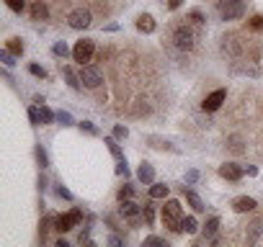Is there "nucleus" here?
<instances>
[{"label": "nucleus", "instance_id": "nucleus-1", "mask_svg": "<svg viewBox=\"0 0 263 247\" xmlns=\"http://www.w3.org/2000/svg\"><path fill=\"white\" fill-rule=\"evenodd\" d=\"M181 221H183V209H181V201H165L163 206V224L173 232H181Z\"/></svg>", "mask_w": 263, "mask_h": 247}, {"label": "nucleus", "instance_id": "nucleus-2", "mask_svg": "<svg viewBox=\"0 0 263 247\" xmlns=\"http://www.w3.org/2000/svg\"><path fill=\"white\" fill-rule=\"evenodd\" d=\"M194 42H196V34H194V29H191V24H181V26H176L173 29V44L178 47V49H183V52H189V49H194Z\"/></svg>", "mask_w": 263, "mask_h": 247}, {"label": "nucleus", "instance_id": "nucleus-3", "mask_svg": "<svg viewBox=\"0 0 263 247\" xmlns=\"http://www.w3.org/2000/svg\"><path fill=\"white\" fill-rule=\"evenodd\" d=\"M93 52H96L93 39H80V42L72 47V59L80 62V65H88V62L93 59Z\"/></svg>", "mask_w": 263, "mask_h": 247}, {"label": "nucleus", "instance_id": "nucleus-4", "mask_svg": "<svg viewBox=\"0 0 263 247\" xmlns=\"http://www.w3.org/2000/svg\"><path fill=\"white\" fill-rule=\"evenodd\" d=\"M119 214L129 221V224H140L145 216H142V206H137L135 201H132V198H126V201H121V206H119Z\"/></svg>", "mask_w": 263, "mask_h": 247}, {"label": "nucleus", "instance_id": "nucleus-5", "mask_svg": "<svg viewBox=\"0 0 263 247\" xmlns=\"http://www.w3.org/2000/svg\"><path fill=\"white\" fill-rule=\"evenodd\" d=\"M80 219H83V211H80V209H72L70 214H60V216H54V229L65 234V232H70Z\"/></svg>", "mask_w": 263, "mask_h": 247}, {"label": "nucleus", "instance_id": "nucleus-6", "mask_svg": "<svg viewBox=\"0 0 263 247\" xmlns=\"http://www.w3.org/2000/svg\"><path fill=\"white\" fill-rule=\"evenodd\" d=\"M90 21H93V16H90L88 8H75V11L67 16V24H70L72 29H88Z\"/></svg>", "mask_w": 263, "mask_h": 247}, {"label": "nucleus", "instance_id": "nucleus-7", "mask_svg": "<svg viewBox=\"0 0 263 247\" xmlns=\"http://www.w3.org/2000/svg\"><path fill=\"white\" fill-rule=\"evenodd\" d=\"M80 80H83L85 88H98V85L103 83L101 72H98L93 65H80Z\"/></svg>", "mask_w": 263, "mask_h": 247}, {"label": "nucleus", "instance_id": "nucleus-8", "mask_svg": "<svg viewBox=\"0 0 263 247\" xmlns=\"http://www.w3.org/2000/svg\"><path fill=\"white\" fill-rule=\"evenodd\" d=\"M224 98H227V93L219 88V90H214V93H209L206 98H204V103H201V108L204 111H217L222 103H224Z\"/></svg>", "mask_w": 263, "mask_h": 247}, {"label": "nucleus", "instance_id": "nucleus-9", "mask_svg": "<svg viewBox=\"0 0 263 247\" xmlns=\"http://www.w3.org/2000/svg\"><path fill=\"white\" fill-rule=\"evenodd\" d=\"M219 175H222L224 180H240V178L245 175V168H240V165H235V162H224V165H219Z\"/></svg>", "mask_w": 263, "mask_h": 247}, {"label": "nucleus", "instance_id": "nucleus-10", "mask_svg": "<svg viewBox=\"0 0 263 247\" xmlns=\"http://www.w3.org/2000/svg\"><path fill=\"white\" fill-rule=\"evenodd\" d=\"M242 13H245V3H235V6H224V8H219L222 21H235V18H240Z\"/></svg>", "mask_w": 263, "mask_h": 247}, {"label": "nucleus", "instance_id": "nucleus-11", "mask_svg": "<svg viewBox=\"0 0 263 247\" xmlns=\"http://www.w3.org/2000/svg\"><path fill=\"white\" fill-rule=\"evenodd\" d=\"M137 180L145 183V186H153V183H155V168H153L150 162H142L140 170H137Z\"/></svg>", "mask_w": 263, "mask_h": 247}, {"label": "nucleus", "instance_id": "nucleus-12", "mask_svg": "<svg viewBox=\"0 0 263 247\" xmlns=\"http://www.w3.org/2000/svg\"><path fill=\"white\" fill-rule=\"evenodd\" d=\"M232 209H235L237 214L253 211V209H255V198H250V196H240V198H235V201H232Z\"/></svg>", "mask_w": 263, "mask_h": 247}, {"label": "nucleus", "instance_id": "nucleus-13", "mask_svg": "<svg viewBox=\"0 0 263 247\" xmlns=\"http://www.w3.org/2000/svg\"><path fill=\"white\" fill-rule=\"evenodd\" d=\"M137 29H140L142 34H153V31H155V18H153L150 13H142V16L137 18Z\"/></svg>", "mask_w": 263, "mask_h": 247}, {"label": "nucleus", "instance_id": "nucleus-14", "mask_svg": "<svg viewBox=\"0 0 263 247\" xmlns=\"http://www.w3.org/2000/svg\"><path fill=\"white\" fill-rule=\"evenodd\" d=\"M260 232H263V219H255V221L250 224V229H248V234H245V239H248V244H255V239L260 237Z\"/></svg>", "mask_w": 263, "mask_h": 247}, {"label": "nucleus", "instance_id": "nucleus-15", "mask_svg": "<svg viewBox=\"0 0 263 247\" xmlns=\"http://www.w3.org/2000/svg\"><path fill=\"white\" fill-rule=\"evenodd\" d=\"M31 16H34V21H47L49 18V8L42 3V0H36V3L31 6Z\"/></svg>", "mask_w": 263, "mask_h": 247}, {"label": "nucleus", "instance_id": "nucleus-16", "mask_svg": "<svg viewBox=\"0 0 263 247\" xmlns=\"http://www.w3.org/2000/svg\"><path fill=\"white\" fill-rule=\"evenodd\" d=\"M62 75L67 77V85H70L72 90H80L83 80H80V75H75V70H72V67H62Z\"/></svg>", "mask_w": 263, "mask_h": 247}, {"label": "nucleus", "instance_id": "nucleus-17", "mask_svg": "<svg viewBox=\"0 0 263 247\" xmlns=\"http://www.w3.org/2000/svg\"><path fill=\"white\" fill-rule=\"evenodd\" d=\"M150 147H155V150H171V152H178V147H176V145H171L168 139H160V137H150Z\"/></svg>", "mask_w": 263, "mask_h": 247}, {"label": "nucleus", "instance_id": "nucleus-18", "mask_svg": "<svg viewBox=\"0 0 263 247\" xmlns=\"http://www.w3.org/2000/svg\"><path fill=\"white\" fill-rule=\"evenodd\" d=\"M232 70L240 72V75H250V77H258L260 75V70L255 65H232Z\"/></svg>", "mask_w": 263, "mask_h": 247}, {"label": "nucleus", "instance_id": "nucleus-19", "mask_svg": "<svg viewBox=\"0 0 263 247\" xmlns=\"http://www.w3.org/2000/svg\"><path fill=\"white\" fill-rule=\"evenodd\" d=\"M196 229H199V221H196L194 216H183V221H181V232H186V234H196Z\"/></svg>", "mask_w": 263, "mask_h": 247}, {"label": "nucleus", "instance_id": "nucleus-20", "mask_svg": "<svg viewBox=\"0 0 263 247\" xmlns=\"http://www.w3.org/2000/svg\"><path fill=\"white\" fill-rule=\"evenodd\" d=\"M217 229H219V219H217V216H212V219L204 224V237H206V239H214Z\"/></svg>", "mask_w": 263, "mask_h": 247}, {"label": "nucleus", "instance_id": "nucleus-21", "mask_svg": "<svg viewBox=\"0 0 263 247\" xmlns=\"http://www.w3.org/2000/svg\"><path fill=\"white\" fill-rule=\"evenodd\" d=\"M168 196V186L165 183H153L150 186V198H165Z\"/></svg>", "mask_w": 263, "mask_h": 247}, {"label": "nucleus", "instance_id": "nucleus-22", "mask_svg": "<svg viewBox=\"0 0 263 247\" xmlns=\"http://www.w3.org/2000/svg\"><path fill=\"white\" fill-rule=\"evenodd\" d=\"M106 147H108V152H111L116 160H124V155H121V147L116 145V137H106Z\"/></svg>", "mask_w": 263, "mask_h": 247}, {"label": "nucleus", "instance_id": "nucleus-23", "mask_svg": "<svg viewBox=\"0 0 263 247\" xmlns=\"http://www.w3.org/2000/svg\"><path fill=\"white\" fill-rule=\"evenodd\" d=\"M34 157H36V165H39L42 170L49 165V155H47V150H44V147H36V150H34Z\"/></svg>", "mask_w": 263, "mask_h": 247}, {"label": "nucleus", "instance_id": "nucleus-24", "mask_svg": "<svg viewBox=\"0 0 263 247\" xmlns=\"http://www.w3.org/2000/svg\"><path fill=\"white\" fill-rule=\"evenodd\" d=\"M186 201L191 203V209H194V211H204V201H201L194 191H186Z\"/></svg>", "mask_w": 263, "mask_h": 247}, {"label": "nucleus", "instance_id": "nucleus-25", "mask_svg": "<svg viewBox=\"0 0 263 247\" xmlns=\"http://www.w3.org/2000/svg\"><path fill=\"white\" fill-rule=\"evenodd\" d=\"M39 113H42V123H52V121H57V113H52V108L44 103V106H39Z\"/></svg>", "mask_w": 263, "mask_h": 247}, {"label": "nucleus", "instance_id": "nucleus-26", "mask_svg": "<svg viewBox=\"0 0 263 247\" xmlns=\"http://www.w3.org/2000/svg\"><path fill=\"white\" fill-rule=\"evenodd\" d=\"M6 49L18 57V54H24V42H21V39H8V47H6Z\"/></svg>", "mask_w": 263, "mask_h": 247}, {"label": "nucleus", "instance_id": "nucleus-27", "mask_svg": "<svg viewBox=\"0 0 263 247\" xmlns=\"http://www.w3.org/2000/svg\"><path fill=\"white\" fill-rule=\"evenodd\" d=\"M52 52H54V57H62V59H65L67 54H72V52L67 49V44H65V42H57V44L52 47Z\"/></svg>", "mask_w": 263, "mask_h": 247}, {"label": "nucleus", "instance_id": "nucleus-28", "mask_svg": "<svg viewBox=\"0 0 263 247\" xmlns=\"http://www.w3.org/2000/svg\"><path fill=\"white\" fill-rule=\"evenodd\" d=\"M0 62H3L6 67H13L16 65V54L8 52V49H3V52H0Z\"/></svg>", "mask_w": 263, "mask_h": 247}, {"label": "nucleus", "instance_id": "nucleus-29", "mask_svg": "<svg viewBox=\"0 0 263 247\" xmlns=\"http://www.w3.org/2000/svg\"><path fill=\"white\" fill-rule=\"evenodd\" d=\"M145 247H168V242H165L163 237H155V234H153V237L145 239Z\"/></svg>", "mask_w": 263, "mask_h": 247}, {"label": "nucleus", "instance_id": "nucleus-30", "mask_svg": "<svg viewBox=\"0 0 263 247\" xmlns=\"http://www.w3.org/2000/svg\"><path fill=\"white\" fill-rule=\"evenodd\" d=\"M132 196H135V188H132V186H124V188H119V193H116L119 203H121V201H126V198H132Z\"/></svg>", "mask_w": 263, "mask_h": 247}, {"label": "nucleus", "instance_id": "nucleus-31", "mask_svg": "<svg viewBox=\"0 0 263 247\" xmlns=\"http://www.w3.org/2000/svg\"><path fill=\"white\" fill-rule=\"evenodd\" d=\"M29 121L34 123V127H39V123H42V113H39V106H31V108H29Z\"/></svg>", "mask_w": 263, "mask_h": 247}, {"label": "nucleus", "instance_id": "nucleus-32", "mask_svg": "<svg viewBox=\"0 0 263 247\" xmlns=\"http://www.w3.org/2000/svg\"><path fill=\"white\" fill-rule=\"evenodd\" d=\"M57 123H62V127H72L75 121H72V116H70L67 111H60V113H57Z\"/></svg>", "mask_w": 263, "mask_h": 247}, {"label": "nucleus", "instance_id": "nucleus-33", "mask_svg": "<svg viewBox=\"0 0 263 247\" xmlns=\"http://www.w3.org/2000/svg\"><path fill=\"white\" fill-rule=\"evenodd\" d=\"M8 3V8L13 11V13H21L24 8H26V0H6Z\"/></svg>", "mask_w": 263, "mask_h": 247}, {"label": "nucleus", "instance_id": "nucleus-34", "mask_svg": "<svg viewBox=\"0 0 263 247\" xmlns=\"http://www.w3.org/2000/svg\"><path fill=\"white\" fill-rule=\"evenodd\" d=\"M142 216H145V224L153 227V221H155V211H153V206H142Z\"/></svg>", "mask_w": 263, "mask_h": 247}, {"label": "nucleus", "instance_id": "nucleus-35", "mask_svg": "<svg viewBox=\"0 0 263 247\" xmlns=\"http://www.w3.org/2000/svg\"><path fill=\"white\" fill-rule=\"evenodd\" d=\"M114 137H116V139H126V137H129V129L121 127V123H116V127H114Z\"/></svg>", "mask_w": 263, "mask_h": 247}, {"label": "nucleus", "instance_id": "nucleus-36", "mask_svg": "<svg viewBox=\"0 0 263 247\" xmlns=\"http://www.w3.org/2000/svg\"><path fill=\"white\" fill-rule=\"evenodd\" d=\"M54 193H57V196H60V198H65V201H72V193H70V191H67V188H62V186H60V183H57V186H54Z\"/></svg>", "mask_w": 263, "mask_h": 247}, {"label": "nucleus", "instance_id": "nucleus-37", "mask_svg": "<svg viewBox=\"0 0 263 247\" xmlns=\"http://www.w3.org/2000/svg\"><path fill=\"white\" fill-rule=\"evenodd\" d=\"M116 175H129V168H126V160H116Z\"/></svg>", "mask_w": 263, "mask_h": 247}, {"label": "nucleus", "instance_id": "nucleus-38", "mask_svg": "<svg viewBox=\"0 0 263 247\" xmlns=\"http://www.w3.org/2000/svg\"><path fill=\"white\" fill-rule=\"evenodd\" d=\"M29 72H31L34 77H47V70H44V67H39V65H31V67H29Z\"/></svg>", "mask_w": 263, "mask_h": 247}, {"label": "nucleus", "instance_id": "nucleus-39", "mask_svg": "<svg viewBox=\"0 0 263 247\" xmlns=\"http://www.w3.org/2000/svg\"><path fill=\"white\" fill-rule=\"evenodd\" d=\"M250 29H253V31H263V16L250 18Z\"/></svg>", "mask_w": 263, "mask_h": 247}, {"label": "nucleus", "instance_id": "nucleus-40", "mask_svg": "<svg viewBox=\"0 0 263 247\" xmlns=\"http://www.w3.org/2000/svg\"><path fill=\"white\" fill-rule=\"evenodd\" d=\"M78 127H80V129H85L88 134H98V129L93 127V123H90V121H80V123H78Z\"/></svg>", "mask_w": 263, "mask_h": 247}, {"label": "nucleus", "instance_id": "nucleus-41", "mask_svg": "<svg viewBox=\"0 0 263 247\" xmlns=\"http://www.w3.org/2000/svg\"><path fill=\"white\" fill-rule=\"evenodd\" d=\"M189 21H191V24H204V16H201V11H191V13H189Z\"/></svg>", "mask_w": 263, "mask_h": 247}, {"label": "nucleus", "instance_id": "nucleus-42", "mask_svg": "<svg viewBox=\"0 0 263 247\" xmlns=\"http://www.w3.org/2000/svg\"><path fill=\"white\" fill-rule=\"evenodd\" d=\"M230 150H232V152H242V147H240V137H230Z\"/></svg>", "mask_w": 263, "mask_h": 247}, {"label": "nucleus", "instance_id": "nucleus-43", "mask_svg": "<svg viewBox=\"0 0 263 247\" xmlns=\"http://www.w3.org/2000/svg\"><path fill=\"white\" fill-rule=\"evenodd\" d=\"M196 180H199V173L196 170H189L186 173V183H196Z\"/></svg>", "mask_w": 263, "mask_h": 247}, {"label": "nucleus", "instance_id": "nucleus-44", "mask_svg": "<svg viewBox=\"0 0 263 247\" xmlns=\"http://www.w3.org/2000/svg\"><path fill=\"white\" fill-rule=\"evenodd\" d=\"M235 3H245V0H219L217 8H224V6H235Z\"/></svg>", "mask_w": 263, "mask_h": 247}, {"label": "nucleus", "instance_id": "nucleus-45", "mask_svg": "<svg viewBox=\"0 0 263 247\" xmlns=\"http://www.w3.org/2000/svg\"><path fill=\"white\" fill-rule=\"evenodd\" d=\"M36 188H39V191H47V178H44V175H39V180H36Z\"/></svg>", "mask_w": 263, "mask_h": 247}, {"label": "nucleus", "instance_id": "nucleus-46", "mask_svg": "<svg viewBox=\"0 0 263 247\" xmlns=\"http://www.w3.org/2000/svg\"><path fill=\"white\" fill-rule=\"evenodd\" d=\"M245 175H250V178H255V175H258V168H253V165H250V168H245Z\"/></svg>", "mask_w": 263, "mask_h": 247}, {"label": "nucleus", "instance_id": "nucleus-47", "mask_svg": "<svg viewBox=\"0 0 263 247\" xmlns=\"http://www.w3.org/2000/svg\"><path fill=\"white\" fill-rule=\"evenodd\" d=\"M178 6H181V0H168V8H171V11H176Z\"/></svg>", "mask_w": 263, "mask_h": 247}, {"label": "nucleus", "instance_id": "nucleus-48", "mask_svg": "<svg viewBox=\"0 0 263 247\" xmlns=\"http://www.w3.org/2000/svg\"><path fill=\"white\" fill-rule=\"evenodd\" d=\"M108 244H121V239H119L116 234H111V237H108Z\"/></svg>", "mask_w": 263, "mask_h": 247}]
</instances>
